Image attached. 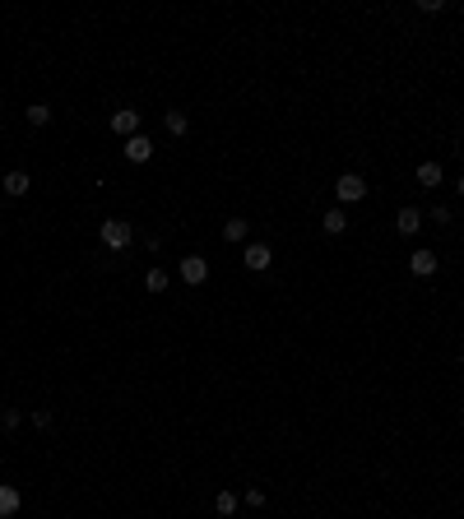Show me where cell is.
Here are the masks:
<instances>
[{"instance_id":"obj_14","label":"cell","mask_w":464,"mask_h":519,"mask_svg":"<svg viewBox=\"0 0 464 519\" xmlns=\"http://www.w3.org/2000/svg\"><path fill=\"white\" fill-rule=\"evenodd\" d=\"M321 228H325V232H330V237H339V232H343V228H348V214H343V209H330V214H325V218H321Z\"/></svg>"},{"instance_id":"obj_17","label":"cell","mask_w":464,"mask_h":519,"mask_svg":"<svg viewBox=\"0 0 464 519\" xmlns=\"http://www.w3.org/2000/svg\"><path fill=\"white\" fill-rule=\"evenodd\" d=\"M144 288H149V292H163V288H168V274H163V269H149V274H144Z\"/></svg>"},{"instance_id":"obj_4","label":"cell","mask_w":464,"mask_h":519,"mask_svg":"<svg viewBox=\"0 0 464 519\" xmlns=\"http://www.w3.org/2000/svg\"><path fill=\"white\" fill-rule=\"evenodd\" d=\"M181 278L190 283V288H200L204 278H209V260H204V255H186L181 260Z\"/></svg>"},{"instance_id":"obj_5","label":"cell","mask_w":464,"mask_h":519,"mask_svg":"<svg viewBox=\"0 0 464 519\" xmlns=\"http://www.w3.org/2000/svg\"><path fill=\"white\" fill-rule=\"evenodd\" d=\"M269 260H274V255H269V246H265V242H251L247 251H242V264H247V269H256V274H265V269H269Z\"/></svg>"},{"instance_id":"obj_11","label":"cell","mask_w":464,"mask_h":519,"mask_svg":"<svg viewBox=\"0 0 464 519\" xmlns=\"http://www.w3.org/2000/svg\"><path fill=\"white\" fill-rule=\"evenodd\" d=\"M247 237H251V223H247V218H228V223H223V242H228V246L247 242Z\"/></svg>"},{"instance_id":"obj_20","label":"cell","mask_w":464,"mask_h":519,"mask_svg":"<svg viewBox=\"0 0 464 519\" xmlns=\"http://www.w3.org/2000/svg\"><path fill=\"white\" fill-rule=\"evenodd\" d=\"M455 190H460V195H464V176H460V181H455Z\"/></svg>"},{"instance_id":"obj_9","label":"cell","mask_w":464,"mask_h":519,"mask_svg":"<svg viewBox=\"0 0 464 519\" xmlns=\"http://www.w3.org/2000/svg\"><path fill=\"white\" fill-rule=\"evenodd\" d=\"M28 190H33V176H28V172H5V195H10V199L28 195Z\"/></svg>"},{"instance_id":"obj_2","label":"cell","mask_w":464,"mask_h":519,"mask_svg":"<svg viewBox=\"0 0 464 519\" xmlns=\"http://www.w3.org/2000/svg\"><path fill=\"white\" fill-rule=\"evenodd\" d=\"M334 195H339V204H357V199H367V181L357 172H343L334 181Z\"/></svg>"},{"instance_id":"obj_8","label":"cell","mask_w":464,"mask_h":519,"mask_svg":"<svg viewBox=\"0 0 464 519\" xmlns=\"http://www.w3.org/2000/svg\"><path fill=\"white\" fill-rule=\"evenodd\" d=\"M395 228H400V237H418V228H422V209H413V204L400 209V214H395Z\"/></svg>"},{"instance_id":"obj_13","label":"cell","mask_w":464,"mask_h":519,"mask_svg":"<svg viewBox=\"0 0 464 519\" xmlns=\"http://www.w3.org/2000/svg\"><path fill=\"white\" fill-rule=\"evenodd\" d=\"M163 125H168L172 135H186V130H190V116H186V111H177V107H172V111H163Z\"/></svg>"},{"instance_id":"obj_10","label":"cell","mask_w":464,"mask_h":519,"mask_svg":"<svg viewBox=\"0 0 464 519\" xmlns=\"http://www.w3.org/2000/svg\"><path fill=\"white\" fill-rule=\"evenodd\" d=\"M19 505H24V496H19V487H10V482H0V519L19 515Z\"/></svg>"},{"instance_id":"obj_16","label":"cell","mask_w":464,"mask_h":519,"mask_svg":"<svg viewBox=\"0 0 464 519\" xmlns=\"http://www.w3.org/2000/svg\"><path fill=\"white\" fill-rule=\"evenodd\" d=\"M214 510H218V515H232V510H237V491H218Z\"/></svg>"},{"instance_id":"obj_1","label":"cell","mask_w":464,"mask_h":519,"mask_svg":"<svg viewBox=\"0 0 464 519\" xmlns=\"http://www.w3.org/2000/svg\"><path fill=\"white\" fill-rule=\"evenodd\" d=\"M130 242H135V223H125V218H107L102 223V246L107 251H125Z\"/></svg>"},{"instance_id":"obj_19","label":"cell","mask_w":464,"mask_h":519,"mask_svg":"<svg viewBox=\"0 0 464 519\" xmlns=\"http://www.w3.org/2000/svg\"><path fill=\"white\" fill-rule=\"evenodd\" d=\"M33 427H51V408H33Z\"/></svg>"},{"instance_id":"obj_15","label":"cell","mask_w":464,"mask_h":519,"mask_svg":"<svg viewBox=\"0 0 464 519\" xmlns=\"http://www.w3.org/2000/svg\"><path fill=\"white\" fill-rule=\"evenodd\" d=\"M24 116H28V125H51V107H46V102H33V107H24Z\"/></svg>"},{"instance_id":"obj_21","label":"cell","mask_w":464,"mask_h":519,"mask_svg":"<svg viewBox=\"0 0 464 519\" xmlns=\"http://www.w3.org/2000/svg\"><path fill=\"white\" fill-rule=\"evenodd\" d=\"M460 367H464V357H460Z\"/></svg>"},{"instance_id":"obj_7","label":"cell","mask_w":464,"mask_h":519,"mask_svg":"<svg viewBox=\"0 0 464 519\" xmlns=\"http://www.w3.org/2000/svg\"><path fill=\"white\" fill-rule=\"evenodd\" d=\"M125 158H130V163H149V158H154V139L149 135H130L125 139Z\"/></svg>"},{"instance_id":"obj_18","label":"cell","mask_w":464,"mask_h":519,"mask_svg":"<svg viewBox=\"0 0 464 519\" xmlns=\"http://www.w3.org/2000/svg\"><path fill=\"white\" fill-rule=\"evenodd\" d=\"M19 422H24V412H19V408H5V412H0V427H5V431H15Z\"/></svg>"},{"instance_id":"obj_6","label":"cell","mask_w":464,"mask_h":519,"mask_svg":"<svg viewBox=\"0 0 464 519\" xmlns=\"http://www.w3.org/2000/svg\"><path fill=\"white\" fill-rule=\"evenodd\" d=\"M409 274H413V278H432V274H436V255L418 246L413 255H409Z\"/></svg>"},{"instance_id":"obj_12","label":"cell","mask_w":464,"mask_h":519,"mask_svg":"<svg viewBox=\"0 0 464 519\" xmlns=\"http://www.w3.org/2000/svg\"><path fill=\"white\" fill-rule=\"evenodd\" d=\"M418 185H441V163H418Z\"/></svg>"},{"instance_id":"obj_3","label":"cell","mask_w":464,"mask_h":519,"mask_svg":"<svg viewBox=\"0 0 464 519\" xmlns=\"http://www.w3.org/2000/svg\"><path fill=\"white\" fill-rule=\"evenodd\" d=\"M111 135H121V139H130V135H139V111L135 107H121V111H111Z\"/></svg>"}]
</instances>
